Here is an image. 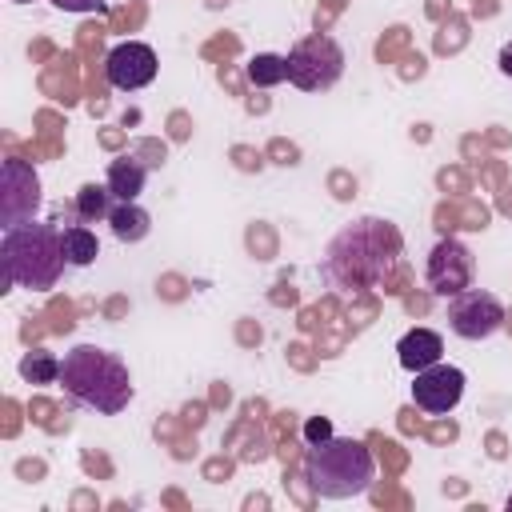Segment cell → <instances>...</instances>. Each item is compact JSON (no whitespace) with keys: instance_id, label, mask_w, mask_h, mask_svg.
Instances as JSON below:
<instances>
[{"instance_id":"1","label":"cell","mask_w":512,"mask_h":512,"mask_svg":"<svg viewBox=\"0 0 512 512\" xmlns=\"http://www.w3.org/2000/svg\"><path fill=\"white\" fill-rule=\"evenodd\" d=\"M400 244L404 240H400L396 224H388L380 216H360L332 236L320 272L332 288H344V292L380 288L400 260Z\"/></svg>"},{"instance_id":"2","label":"cell","mask_w":512,"mask_h":512,"mask_svg":"<svg viewBox=\"0 0 512 512\" xmlns=\"http://www.w3.org/2000/svg\"><path fill=\"white\" fill-rule=\"evenodd\" d=\"M60 384H64L72 404H80L88 412H100V416H116L132 400L128 364L116 352L96 348V344H76L72 352H64Z\"/></svg>"},{"instance_id":"3","label":"cell","mask_w":512,"mask_h":512,"mask_svg":"<svg viewBox=\"0 0 512 512\" xmlns=\"http://www.w3.org/2000/svg\"><path fill=\"white\" fill-rule=\"evenodd\" d=\"M0 264H4V292L8 288H28V292H48L68 256H64V236L52 224L24 220L16 228H4L0 236Z\"/></svg>"},{"instance_id":"4","label":"cell","mask_w":512,"mask_h":512,"mask_svg":"<svg viewBox=\"0 0 512 512\" xmlns=\"http://www.w3.org/2000/svg\"><path fill=\"white\" fill-rule=\"evenodd\" d=\"M304 476L316 496L324 500H348L372 488L376 460L372 452L352 436H328L324 444H308Z\"/></svg>"},{"instance_id":"5","label":"cell","mask_w":512,"mask_h":512,"mask_svg":"<svg viewBox=\"0 0 512 512\" xmlns=\"http://www.w3.org/2000/svg\"><path fill=\"white\" fill-rule=\"evenodd\" d=\"M284 64H288V84H296L300 92H324L344 76V48L336 36L312 32L288 48Z\"/></svg>"},{"instance_id":"6","label":"cell","mask_w":512,"mask_h":512,"mask_svg":"<svg viewBox=\"0 0 512 512\" xmlns=\"http://www.w3.org/2000/svg\"><path fill=\"white\" fill-rule=\"evenodd\" d=\"M40 208V176L28 160H4L0 168V224L16 228L24 220H32Z\"/></svg>"},{"instance_id":"7","label":"cell","mask_w":512,"mask_h":512,"mask_svg":"<svg viewBox=\"0 0 512 512\" xmlns=\"http://www.w3.org/2000/svg\"><path fill=\"white\" fill-rule=\"evenodd\" d=\"M472 272H476V264H472V252L456 240V236H444V240H436V248L428 252V268H424V276H428V288L436 292V296H460L464 288H472Z\"/></svg>"},{"instance_id":"8","label":"cell","mask_w":512,"mask_h":512,"mask_svg":"<svg viewBox=\"0 0 512 512\" xmlns=\"http://www.w3.org/2000/svg\"><path fill=\"white\" fill-rule=\"evenodd\" d=\"M448 324L464 340H484L504 324V304L484 288H464L448 304Z\"/></svg>"},{"instance_id":"9","label":"cell","mask_w":512,"mask_h":512,"mask_svg":"<svg viewBox=\"0 0 512 512\" xmlns=\"http://www.w3.org/2000/svg\"><path fill=\"white\" fill-rule=\"evenodd\" d=\"M104 76L120 92H136L156 80V52L140 40H124L104 56Z\"/></svg>"},{"instance_id":"10","label":"cell","mask_w":512,"mask_h":512,"mask_svg":"<svg viewBox=\"0 0 512 512\" xmlns=\"http://www.w3.org/2000/svg\"><path fill=\"white\" fill-rule=\"evenodd\" d=\"M464 396V372L452 368V364H432V368H420L416 372V384H412V400L416 408L432 412V416H444L460 404Z\"/></svg>"},{"instance_id":"11","label":"cell","mask_w":512,"mask_h":512,"mask_svg":"<svg viewBox=\"0 0 512 512\" xmlns=\"http://www.w3.org/2000/svg\"><path fill=\"white\" fill-rule=\"evenodd\" d=\"M396 352H400V364H404L408 372H420V368L440 364V356H444V340H440V332H432V328H412V332L400 336Z\"/></svg>"},{"instance_id":"12","label":"cell","mask_w":512,"mask_h":512,"mask_svg":"<svg viewBox=\"0 0 512 512\" xmlns=\"http://www.w3.org/2000/svg\"><path fill=\"white\" fill-rule=\"evenodd\" d=\"M108 224H112V236H116V240L136 244V240H144V236H148L152 216H148L136 200H116V204H112V212H108Z\"/></svg>"},{"instance_id":"13","label":"cell","mask_w":512,"mask_h":512,"mask_svg":"<svg viewBox=\"0 0 512 512\" xmlns=\"http://www.w3.org/2000/svg\"><path fill=\"white\" fill-rule=\"evenodd\" d=\"M104 184H108V192L116 200H136L144 192V164L132 160V156H120V160L108 164V180Z\"/></svg>"},{"instance_id":"14","label":"cell","mask_w":512,"mask_h":512,"mask_svg":"<svg viewBox=\"0 0 512 512\" xmlns=\"http://www.w3.org/2000/svg\"><path fill=\"white\" fill-rule=\"evenodd\" d=\"M60 236H64V256H68L72 268H84V264L96 260V252H100L96 232H88L84 224H72V228H64Z\"/></svg>"},{"instance_id":"15","label":"cell","mask_w":512,"mask_h":512,"mask_svg":"<svg viewBox=\"0 0 512 512\" xmlns=\"http://www.w3.org/2000/svg\"><path fill=\"white\" fill-rule=\"evenodd\" d=\"M248 80H252L256 88H272V84L288 80V64H284V56H272V52L252 56V60H248Z\"/></svg>"},{"instance_id":"16","label":"cell","mask_w":512,"mask_h":512,"mask_svg":"<svg viewBox=\"0 0 512 512\" xmlns=\"http://www.w3.org/2000/svg\"><path fill=\"white\" fill-rule=\"evenodd\" d=\"M20 376H24L28 384H52V380H60V360H56L52 352L36 348V352H28V356L20 360Z\"/></svg>"},{"instance_id":"17","label":"cell","mask_w":512,"mask_h":512,"mask_svg":"<svg viewBox=\"0 0 512 512\" xmlns=\"http://www.w3.org/2000/svg\"><path fill=\"white\" fill-rule=\"evenodd\" d=\"M76 212H80L84 220L108 216V212H112V192H108V184H84V188L76 192Z\"/></svg>"},{"instance_id":"18","label":"cell","mask_w":512,"mask_h":512,"mask_svg":"<svg viewBox=\"0 0 512 512\" xmlns=\"http://www.w3.org/2000/svg\"><path fill=\"white\" fill-rule=\"evenodd\" d=\"M328 436H332V424H328L324 416H308V420H304V440H308V444H324Z\"/></svg>"},{"instance_id":"19","label":"cell","mask_w":512,"mask_h":512,"mask_svg":"<svg viewBox=\"0 0 512 512\" xmlns=\"http://www.w3.org/2000/svg\"><path fill=\"white\" fill-rule=\"evenodd\" d=\"M56 8H64V12H100L108 0H52Z\"/></svg>"},{"instance_id":"20","label":"cell","mask_w":512,"mask_h":512,"mask_svg":"<svg viewBox=\"0 0 512 512\" xmlns=\"http://www.w3.org/2000/svg\"><path fill=\"white\" fill-rule=\"evenodd\" d=\"M500 72H504V76H512V40L500 48Z\"/></svg>"},{"instance_id":"21","label":"cell","mask_w":512,"mask_h":512,"mask_svg":"<svg viewBox=\"0 0 512 512\" xmlns=\"http://www.w3.org/2000/svg\"><path fill=\"white\" fill-rule=\"evenodd\" d=\"M16 4H28V0H16Z\"/></svg>"}]
</instances>
